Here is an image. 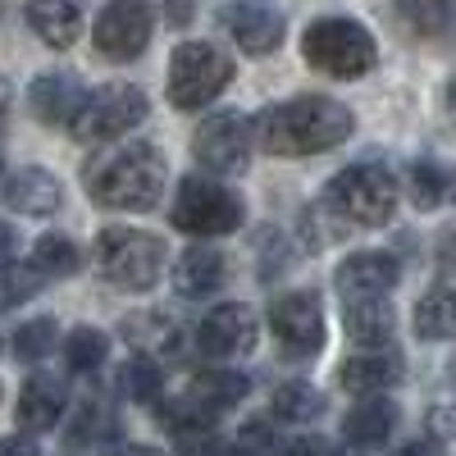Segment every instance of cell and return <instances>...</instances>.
<instances>
[{"mask_svg": "<svg viewBox=\"0 0 456 456\" xmlns=\"http://www.w3.org/2000/svg\"><path fill=\"white\" fill-rule=\"evenodd\" d=\"M356 133V114L329 96H292L256 119V142L270 156H320Z\"/></svg>", "mask_w": 456, "mask_h": 456, "instance_id": "1", "label": "cell"}, {"mask_svg": "<svg viewBox=\"0 0 456 456\" xmlns=\"http://www.w3.org/2000/svg\"><path fill=\"white\" fill-rule=\"evenodd\" d=\"M165 156L151 142L110 146L87 165V197L105 210H151L165 197Z\"/></svg>", "mask_w": 456, "mask_h": 456, "instance_id": "2", "label": "cell"}, {"mask_svg": "<svg viewBox=\"0 0 456 456\" xmlns=\"http://www.w3.org/2000/svg\"><path fill=\"white\" fill-rule=\"evenodd\" d=\"M96 274L119 288V292H146L156 288L160 270H165V242L156 233H142V228H105L96 238Z\"/></svg>", "mask_w": 456, "mask_h": 456, "instance_id": "3", "label": "cell"}, {"mask_svg": "<svg viewBox=\"0 0 456 456\" xmlns=\"http://www.w3.org/2000/svg\"><path fill=\"white\" fill-rule=\"evenodd\" d=\"M301 55H306L311 69L329 73V78L352 83L374 69L379 46H374L370 28L356 19H315L306 28V37H301Z\"/></svg>", "mask_w": 456, "mask_h": 456, "instance_id": "4", "label": "cell"}, {"mask_svg": "<svg viewBox=\"0 0 456 456\" xmlns=\"http://www.w3.org/2000/svg\"><path fill=\"white\" fill-rule=\"evenodd\" d=\"M324 210H333L342 224L379 228L397 210V178L384 165H352L329 178L324 187Z\"/></svg>", "mask_w": 456, "mask_h": 456, "instance_id": "5", "label": "cell"}, {"mask_svg": "<svg viewBox=\"0 0 456 456\" xmlns=\"http://www.w3.org/2000/svg\"><path fill=\"white\" fill-rule=\"evenodd\" d=\"M146 92L142 87H128V83H110V87H96L83 96L78 114H73V142L83 146H105V142H119L128 137L142 119H146Z\"/></svg>", "mask_w": 456, "mask_h": 456, "instance_id": "6", "label": "cell"}, {"mask_svg": "<svg viewBox=\"0 0 456 456\" xmlns=\"http://www.w3.org/2000/svg\"><path fill=\"white\" fill-rule=\"evenodd\" d=\"M242 197L233 192V187L224 183H210V178H183L178 183V197H174V228H183V233L192 238H219V233H238L242 228Z\"/></svg>", "mask_w": 456, "mask_h": 456, "instance_id": "7", "label": "cell"}, {"mask_svg": "<svg viewBox=\"0 0 456 456\" xmlns=\"http://www.w3.org/2000/svg\"><path fill=\"white\" fill-rule=\"evenodd\" d=\"M233 83V60L210 42H183L169 60V105L201 110Z\"/></svg>", "mask_w": 456, "mask_h": 456, "instance_id": "8", "label": "cell"}, {"mask_svg": "<svg viewBox=\"0 0 456 456\" xmlns=\"http://www.w3.org/2000/svg\"><path fill=\"white\" fill-rule=\"evenodd\" d=\"M251 133L256 124L242 114H210L192 137V156L210 174H242L251 160Z\"/></svg>", "mask_w": 456, "mask_h": 456, "instance_id": "9", "label": "cell"}, {"mask_svg": "<svg viewBox=\"0 0 456 456\" xmlns=\"http://www.w3.org/2000/svg\"><path fill=\"white\" fill-rule=\"evenodd\" d=\"M270 329L274 342L292 356V361H306L324 347V306L315 292H283L274 306H270Z\"/></svg>", "mask_w": 456, "mask_h": 456, "instance_id": "10", "label": "cell"}, {"mask_svg": "<svg viewBox=\"0 0 456 456\" xmlns=\"http://www.w3.org/2000/svg\"><path fill=\"white\" fill-rule=\"evenodd\" d=\"M92 42L114 64L137 60L151 42V5L146 0H110L96 19V28H92Z\"/></svg>", "mask_w": 456, "mask_h": 456, "instance_id": "11", "label": "cell"}, {"mask_svg": "<svg viewBox=\"0 0 456 456\" xmlns=\"http://www.w3.org/2000/svg\"><path fill=\"white\" fill-rule=\"evenodd\" d=\"M219 28L228 42H238V51L247 55H270L283 46V14L265 0H228L219 10Z\"/></svg>", "mask_w": 456, "mask_h": 456, "instance_id": "12", "label": "cell"}, {"mask_svg": "<svg viewBox=\"0 0 456 456\" xmlns=\"http://www.w3.org/2000/svg\"><path fill=\"white\" fill-rule=\"evenodd\" d=\"M197 347L210 361H238L256 347V311L242 306V301H228V306H215L201 324H197Z\"/></svg>", "mask_w": 456, "mask_h": 456, "instance_id": "13", "label": "cell"}, {"mask_svg": "<svg viewBox=\"0 0 456 456\" xmlns=\"http://www.w3.org/2000/svg\"><path fill=\"white\" fill-rule=\"evenodd\" d=\"M397 279H402V265H397V256H388V251H356V256L342 260L338 274H333V283H338V292H342V306H347V301L388 297V292L397 288Z\"/></svg>", "mask_w": 456, "mask_h": 456, "instance_id": "14", "label": "cell"}, {"mask_svg": "<svg viewBox=\"0 0 456 456\" xmlns=\"http://www.w3.org/2000/svg\"><path fill=\"white\" fill-rule=\"evenodd\" d=\"M338 384L356 397H379L402 384V356L393 347H356L338 370Z\"/></svg>", "mask_w": 456, "mask_h": 456, "instance_id": "15", "label": "cell"}, {"mask_svg": "<svg viewBox=\"0 0 456 456\" xmlns=\"http://www.w3.org/2000/svg\"><path fill=\"white\" fill-rule=\"evenodd\" d=\"M0 197H5L10 210L42 219V215H55V210L64 206V183H60L51 169H42V165H28V169H19V174L5 178Z\"/></svg>", "mask_w": 456, "mask_h": 456, "instance_id": "16", "label": "cell"}, {"mask_svg": "<svg viewBox=\"0 0 456 456\" xmlns=\"http://www.w3.org/2000/svg\"><path fill=\"white\" fill-rule=\"evenodd\" d=\"M83 83L69 78V73H42L32 87H28V110L37 124H51V128H69L73 114L83 105Z\"/></svg>", "mask_w": 456, "mask_h": 456, "instance_id": "17", "label": "cell"}, {"mask_svg": "<svg viewBox=\"0 0 456 456\" xmlns=\"http://www.w3.org/2000/svg\"><path fill=\"white\" fill-rule=\"evenodd\" d=\"M397 420H402L397 406L379 393V397H365V402H356L347 411V420H342V438H347V447H356V452H379L393 438Z\"/></svg>", "mask_w": 456, "mask_h": 456, "instance_id": "18", "label": "cell"}, {"mask_svg": "<svg viewBox=\"0 0 456 456\" xmlns=\"http://www.w3.org/2000/svg\"><path fill=\"white\" fill-rule=\"evenodd\" d=\"M224 251L215 247H187L178 260H174V292L178 297H210L224 288Z\"/></svg>", "mask_w": 456, "mask_h": 456, "instance_id": "19", "label": "cell"}, {"mask_svg": "<svg viewBox=\"0 0 456 456\" xmlns=\"http://www.w3.org/2000/svg\"><path fill=\"white\" fill-rule=\"evenodd\" d=\"M28 28L42 37L46 46L69 51L83 37V10L73 0H28Z\"/></svg>", "mask_w": 456, "mask_h": 456, "instance_id": "20", "label": "cell"}, {"mask_svg": "<svg viewBox=\"0 0 456 456\" xmlns=\"http://www.w3.org/2000/svg\"><path fill=\"white\" fill-rule=\"evenodd\" d=\"M14 415H19L23 429H51L64 415V384H60V379H46V374L28 379V384L19 388Z\"/></svg>", "mask_w": 456, "mask_h": 456, "instance_id": "21", "label": "cell"}, {"mask_svg": "<svg viewBox=\"0 0 456 456\" xmlns=\"http://www.w3.org/2000/svg\"><path fill=\"white\" fill-rule=\"evenodd\" d=\"M393 306L388 297H370V301H347V338L356 347H388L393 342Z\"/></svg>", "mask_w": 456, "mask_h": 456, "instance_id": "22", "label": "cell"}, {"mask_svg": "<svg viewBox=\"0 0 456 456\" xmlns=\"http://www.w3.org/2000/svg\"><path fill=\"white\" fill-rule=\"evenodd\" d=\"M247 393H251V379L242 370H233V365H210V370L192 374V397L201 406H210L215 415L228 411V406H238Z\"/></svg>", "mask_w": 456, "mask_h": 456, "instance_id": "23", "label": "cell"}, {"mask_svg": "<svg viewBox=\"0 0 456 456\" xmlns=\"http://www.w3.org/2000/svg\"><path fill=\"white\" fill-rule=\"evenodd\" d=\"M415 333L429 338V342L456 333V283L452 279H438L420 297V306H415Z\"/></svg>", "mask_w": 456, "mask_h": 456, "instance_id": "24", "label": "cell"}, {"mask_svg": "<svg viewBox=\"0 0 456 456\" xmlns=\"http://www.w3.org/2000/svg\"><path fill=\"white\" fill-rule=\"evenodd\" d=\"M124 338L146 356H165L178 347V320L165 311H137L124 320Z\"/></svg>", "mask_w": 456, "mask_h": 456, "instance_id": "25", "label": "cell"}, {"mask_svg": "<svg viewBox=\"0 0 456 456\" xmlns=\"http://www.w3.org/2000/svg\"><path fill=\"white\" fill-rule=\"evenodd\" d=\"M411 201L415 210H438L456 201V169L438 160H415L411 165Z\"/></svg>", "mask_w": 456, "mask_h": 456, "instance_id": "26", "label": "cell"}, {"mask_svg": "<svg viewBox=\"0 0 456 456\" xmlns=\"http://www.w3.org/2000/svg\"><path fill=\"white\" fill-rule=\"evenodd\" d=\"M393 10L415 37H452L456 32V0H393Z\"/></svg>", "mask_w": 456, "mask_h": 456, "instance_id": "27", "label": "cell"}, {"mask_svg": "<svg viewBox=\"0 0 456 456\" xmlns=\"http://www.w3.org/2000/svg\"><path fill=\"white\" fill-rule=\"evenodd\" d=\"M32 265L46 279H69V274L83 270V251H78V242L64 238V233H42L37 247H32Z\"/></svg>", "mask_w": 456, "mask_h": 456, "instance_id": "28", "label": "cell"}, {"mask_svg": "<svg viewBox=\"0 0 456 456\" xmlns=\"http://www.w3.org/2000/svg\"><path fill=\"white\" fill-rule=\"evenodd\" d=\"M119 388L133 402H160V393H165V365H160V356H146V352L128 356L124 370H119Z\"/></svg>", "mask_w": 456, "mask_h": 456, "instance_id": "29", "label": "cell"}, {"mask_svg": "<svg viewBox=\"0 0 456 456\" xmlns=\"http://www.w3.org/2000/svg\"><path fill=\"white\" fill-rule=\"evenodd\" d=\"M105 356H110V338H105L101 329H92V324L73 329V333L64 338V365H69L73 374H96V370L105 365Z\"/></svg>", "mask_w": 456, "mask_h": 456, "instance_id": "30", "label": "cell"}, {"mask_svg": "<svg viewBox=\"0 0 456 456\" xmlns=\"http://www.w3.org/2000/svg\"><path fill=\"white\" fill-rule=\"evenodd\" d=\"M270 406H274L279 420H292V425H306V420H320L324 415V397L311 384H279Z\"/></svg>", "mask_w": 456, "mask_h": 456, "instance_id": "31", "label": "cell"}, {"mask_svg": "<svg viewBox=\"0 0 456 456\" xmlns=\"http://www.w3.org/2000/svg\"><path fill=\"white\" fill-rule=\"evenodd\" d=\"M42 283H46V274L37 270V265L28 260V265H5V270H0V306L5 311H14L19 301H28V297H37L42 292Z\"/></svg>", "mask_w": 456, "mask_h": 456, "instance_id": "32", "label": "cell"}, {"mask_svg": "<svg viewBox=\"0 0 456 456\" xmlns=\"http://www.w3.org/2000/svg\"><path fill=\"white\" fill-rule=\"evenodd\" d=\"M55 320H28V324H19V333H14V356L19 361H28V365H37V361H46L51 352H55Z\"/></svg>", "mask_w": 456, "mask_h": 456, "instance_id": "33", "label": "cell"}, {"mask_svg": "<svg viewBox=\"0 0 456 456\" xmlns=\"http://www.w3.org/2000/svg\"><path fill=\"white\" fill-rule=\"evenodd\" d=\"M101 434H114V411L105 406V402H83L78 406V420H73V429H69V438L73 443H96Z\"/></svg>", "mask_w": 456, "mask_h": 456, "instance_id": "34", "label": "cell"}, {"mask_svg": "<svg viewBox=\"0 0 456 456\" xmlns=\"http://www.w3.org/2000/svg\"><path fill=\"white\" fill-rule=\"evenodd\" d=\"M215 456H274V438L265 434L260 425H251V429H242L233 443H219Z\"/></svg>", "mask_w": 456, "mask_h": 456, "instance_id": "35", "label": "cell"}, {"mask_svg": "<svg viewBox=\"0 0 456 456\" xmlns=\"http://www.w3.org/2000/svg\"><path fill=\"white\" fill-rule=\"evenodd\" d=\"M438 265H443V279H452L456 283V224L443 233V242H438Z\"/></svg>", "mask_w": 456, "mask_h": 456, "instance_id": "36", "label": "cell"}, {"mask_svg": "<svg viewBox=\"0 0 456 456\" xmlns=\"http://www.w3.org/2000/svg\"><path fill=\"white\" fill-rule=\"evenodd\" d=\"M283 456H333V452H329V443H324V438L306 434V438H292V443L283 447Z\"/></svg>", "mask_w": 456, "mask_h": 456, "instance_id": "37", "label": "cell"}, {"mask_svg": "<svg viewBox=\"0 0 456 456\" xmlns=\"http://www.w3.org/2000/svg\"><path fill=\"white\" fill-rule=\"evenodd\" d=\"M0 456H42V452H37V438L10 434V438H0Z\"/></svg>", "mask_w": 456, "mask_h": 456, "instance_id": "38", "label": "cell"}, {"mask_svg": "<svg viewBox=\"0 0 456 456\" xmlns=\"http://www.w3.org/2000/svg\"><path fill=\"white\" fill-rule=\"evenodd\" d=\"M19 256V233H14V228L5 224V219H0V270H5V265Z\"/></svg>", "mask_w": 456, "mask_h": 456, "instance_id": "39", "label": "cell"}, {"mask_svg": "<svg viewBox=\"0 0 456 456\" xmlns=\"http://www.w3.org/2000/svg\"><path fill=\"white\" fill-rule=\"evenodd\" d=\"M165 19L169 23H187L192 19V0H165Z\"/></svg>", "mask_w": 456, "mask_h": 456, "instance_id": "40", "label": "cell"}, {"mask_svg": "<svg viewBox=\"0 0 456 456\" xmlns=\"http://www.w3.org/2000/svg\"><path fill=\"white\" fill-rule=\"evenodd\" d=\"M402 456H447V452H443L438 443H429V438H420V443H411V447H406Z\"/></svg>", "mask_w": 456, "mask_h": 456, "instance_id": "41", "label": "cell"}, {"mask_svg": "<svg viewBox=\"0 0 456 456\" xmlns=\"http://www.w3.org/2000/svg\"><path fill=\"white\" fill-rule=\"evenodd\" d=\"M114 456H165V452H156V447H119Z\"/></svg>", "mask_w": 456, "mask_h": 456, "instance_id": "42", "label": "cell"}, {"mask_svg": "<svg viewBox=\"0 0 456 456\" xmlns=\"http://www.w3.org/2000/svg\"><path fill=\"white\" fill-rule=\"evenodd\" d=\"M443 101H447V114H452V124H456V78L447 83V92H443Z\"/></svg>", "mask_w": 456, "mask_h": 456, "instance_id": "43", "label": "cell"}, {"mask_svg": "<svg viewBox=\"0 0 456 456\" xmlns=\"http://www.w3.org/2000/svg\"><path fill=\"white\" fill-rule=\"evenodd\" d=\"M0 133H5V114H0ZM0 187H5V178H0Z\"/></svg>", "mask_w": 456, "mask_h": 456, "instance_id": "44", "label": "cell"}]
</instances>
